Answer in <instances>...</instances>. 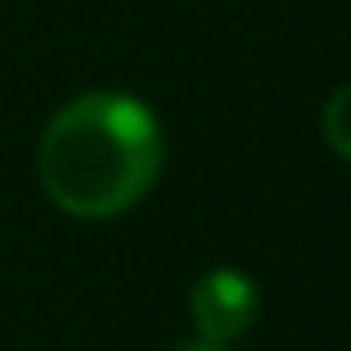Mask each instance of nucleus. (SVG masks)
Masks as SVG:
<instances>
[{"label":"nucleus","instance_id":"nucleus-1","mask_svg":"<svg viewBox=\"0 0 351 351\" xmlns=\"http://www.w3.org/2000/svg\"><path fill=\"white\" fill-rule=\"evenodd\" d=\"M165 165V134L134 94H80L45 125L40 187L71 218H116L152 191Z\"/></svg>","mask_w":351,"mask_h":351},{"label":"nucleus","instance_id":"nucleus-3","mask_svg":"<svg viewBox=\"0 0 351 351\" xmlns=\"http://www.w3.org/2000/svg\"><path fill=\"white\" fill-rule=\"evenodd\" d=\"M347 85L343 89H334V98H329V107H325V138H329V147H334V156L338 160H347V152H351V143H347Z\"/></svg>","mask_w":351,"mask_h":351},{"label":"nucleus","instance_id":"nucleus-2","mask_svg":"<svg viewBox=\"0 0 351 351\" xmlns=\"http://www.w3.org/2000/svg\"><path fill=\"white\" fill-rule=\"evenodd\" d=\"M258 285L240 267H214L191 289V320L205 343H236L258 320Z\"/></svg>","mask_w":351,"mask_h":351},{"label":"nucleus","instance_id":"nucleus-4","mask_svg":"<svg viewBox=\"0 0 351 351\" xmlns=\"http://www.w3.org/2000/svg\"><path fill=\"white\" fill-rule=\"evenodd\" d=\"M178 351H227L223 343H205V338H196V343H182Z\"/></svg>","mask_w":351,"mask_h":351}]
</instances>
